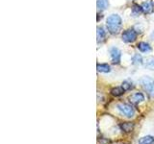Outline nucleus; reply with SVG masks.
<instances>
[{
  "label": "nucleus",
  "mask_w": 154,
  "mask_h": 144,
  "mask_svg": "<svg viewBox=\"0 0 154 144\" xmlns=\"http://www.w3.org/2000/svg\"><path fill=\"white\" fill-rule=\"evenodd\" d=\"M122 88L123 89L126 91V90H130L131 88H134V86H133V82L132 81H130V80H126V81H124L123 83H122Z\"/></svg>",
  "instance_id": "nucleus-18"
},
{
  "label": "nucleus",
  "mask_w": 154,
  "mask_h": 144,
  "mask_svg": "<svg viewBox=\"0 0 154 144\" xmlns=\"http://www.w3.org/2000/svg\"><path fill=\"white\" fill-rule=\"evenodd\" d=\"M97 71L102 72V73H108L111 71V67L107 64H97Z\"/></svg>",
  "instance_id": "nucleus-12"
},
{
  "label": "nucleus",
  "mask_w": 154,
  "mask_h": 144,
  "mask_svg": "<svg viewBox=\"0 0 154 144\" xmlns=\"http://www.w3.org/2000/svg\"><path fill=\"white\" fill-rule=\"evenodd\" d=\"M142 8H143V11L146 14H150L153 12L154 3L152 0H146V2H143L142 4Z\"/></svg>",
  "instance_id": "nucleus-7"
},
{
  "label": "nucleus",
  "mask_w": 154,
  "mask_h": 144,
  "mask_svg": "<svg viewBox=\"0 0 154 144\" xmlns=\"http://www.w3.org/2000/svg\"><path fill=\"white\" fill-rule=\"evenodd\" d=\"M124 89L122 86H117V88H114L112 90H111V93H112V95L114 96H120V95H122L124 93Z\"/></svg>",
  "instance_id": "nucleus-14"
},
{
  "label": "nucleus",
  "mask_w": 154,
  "mask_h": 144,
  "mask_svg": "<svg viewBox=\"0 0 154 144\" xmlns=\"http://www.w3.org/2000/svg\"><path fill=\"white\" fill-rule=\"evenodd\" d=\"M96 36H97V42H102L105 40L106 38V31L103 27H97V32H96Z\"/></svg>",
  "instance_id": "nucleus-8"
},
{
  "label": "nucleus",
  "mask_w": 154,
  "mask_h": 144,
  "mask_svg": "<svg viewBox=\"0 0 154 144\" xmlns=\"http://www.w3.org/2000/svg\"><path fill=\"white\" fill-rule=\"evenodd\" d=\"M143 88L146 91V92L150 95L154 96V80L149 76H143L140 80Z\"/></svg>",
  "instance_id": "nucleus-2"
},
{
  "label": "nucleus",
  "mask_w": 154,
  "mask_h": 144,
  "mask_svg": "<svg viewBox=\"0 0 154 144\" xmlns=\"http://www.w3.org/2000/svg\"><path fill=\"white\" fill-rule=\"evenodd\" d=\"M137 47H138V49L141 52H143V53H146V52L151 51L150 45H149L148 43H146V42H140L139 44L137 45Z\"/></svg>",
  "instance_id": "nucleus-9"
},
{
  "label": "nucleus",
  "mask_w": 154,
  "mask_h": 144,
  "mask_svg": "<svg viewBox=\"0 0 154 144\" xmlns=\"http://www.w3.org/2000/svg\"><path fill=\"white\" fill-rule=\"evenodd\" d=\"M122 40L124 42L131 43L134 42L137 38V33L134 29H127L122 33Z\"/></svg>",
  "instance_id": "nucleus-4"
},
{
  "label": "nucleus",
  "mask_w": 154,
  "mask_h": 144,
  "mask_svg": "<svg viewBox=\"0 0 154 144\" xmlns=\"http://www.w3.org/2000/svg\"><path fill=\"white\" fill-rule=\"evenodd\" d=\"M143 64L146 68L153 70L154 69V58L150 57V58H147L146 60V62H143Z\"/></svg>",
  "instance_id": "nucleus-16"
},
{
  "label": "nucleus",
  "mask_w": 154,
  "mask_h": 144,
  "mask_svg": "<svg viewBox=\"0 0 154 144\" xmlns=\"http://www.w3.org/2000/svg\"><path fill=\"white\" fill-rule=\"evenodd\" d=\"M106 25H107L108 31L112 34V35H117V34H119L120 30H122V20L119 14H113L107 18Z\"/></svg>",
  "instance_id": "nucleus-1"
},
{
  "label": "nucleus",
  "mask_w": 154,
  "mask_h": 144,
  "mask_svg": "<svg viewBox=\"0 0 154 144\" xmlns=\"http://www.w3.org/2000/svg\"><path fill=\"white\" fill-rule=\"evenodd\" d=\"M132 64L134 65H140V64H143V58L141 55L139 54H135L132 58Z\"/></svg>",
  "instance_id": "nucleus-13"
},
{
  "label": "nucleus",
  "mask_w": 154,
  "mask_h": 144,
  "mask_svg": "<svg viewBox=\"0 0 154 144\" xmlns=\"http://www.w3.org/2000/svg\"><path fill=\"white\" fill-rule=\"evenodd\" d=\"M117 107H118V110H119V112L122 115H124V116H126L128 118H131L134 116V113H135L134 109L130 105L119 103V104H118Z\"/></svg>",
  "instance_id": "nucleus-3"
},
{
  "label": "nucleus",
  "mask_w": 154,
  "mask_h": 144,
  "mask_svg": "<svg viewBox=\"0 0 154 144\" xmlns=\"http://www.w3.org/2000/svg\"><path fill=\"white\" fill-rule=\"evenodd\" d=\"M151 38H152V40H154V33L151 35Z\"/></svg>",
  "instance_id": "nucleus-19"
},
{
  "label": "nucleus",
  "mask_w": 154,
  "mask_h": 144,
  "mask_svg": "<svg viewBox=\"0 0 154 144\" xmlns=\"http://www.w3.org/2000/svg\"><path fill=\"white\" fill-rule=\"evenodd\" d=\"M143 100H144V96L141 92L134 93L129 96V102L133 105H138L140 103H142Z\"/></svg>",
  "instance_id": "nucleus-6"
},
{
  "label": "nucleus",
  "mask_w": 154,
  "mask_h": 144,
  "mask_svg": "<svg viewBox=\"0 0 154 144\" xmlns=\"http://www.w3.org/2000/svg\"><path fill=\"white\" fill-rule=\"evenodd\" d=\"M120 128L123 132L125 133H130L133 131L134 129V124L133 123H129V122H125V123H122L120 124Z\"/></svg>",
  "instance_id": "nucleus-10"
},
{
  "label": "nucleus",
  "mask_w": 154,
  "mask_h": 144,
  "mask_svg": "<svg viewBox=\"0 0 154 144\" xmlns=\"http://www.w3.org/2000/svg\"><path fill=\"white\" fill-rule=\"evenodd\" d=\"M110 55H111V60L112 62L115 64H119L120 58H122V52L117 47H112L110 49Z\"/></svg>",
  "instance_id": "nucleus-5"
},
{
  "label": "nucleus",
  "mask_w": 154,
  "mask_h": 144,
  "mask_svg": "<svg viewBox=\"0 0 154 144\" xmlns=\"http://www.w3.org/2000/svg\"><path fill=\"white\" fill-rule=\"evenodd\" d=\"M109 6V1L108 0H97V8L100 11L106 10Z\"/></svg>",
  "instance_id": "nucleus-15"
},
{
  "label": "nucleus",
  "mask_w": 154,
  "mask_h": 144,
  "mask_svg": "<svg viewBox=\"0 0 154 144\" xmlns=\"http://www.w3.org/2000/svg\"><path fill=\"white\" fill-rule=\"evenodd\" d=\"M142 12H143L142 6H139V5H137V4L133 5V7H132V14H133V16H138L139 14H142Z\"/></svg>",
  "instance_id": "nucleus-17"
},
{
  "label": "nucleus",
  "mask_w": 154,
  "mask_h": 144,
  "mask_svg": "<svg viewBox=\"0 0 154 144\" xmlns=\"http://www.w3.org/2000/svg\"><path fill=\"white\" fill-rule=\"evenodd\" d=\"M139 144H154V137L151 136H143L142 138H140Z\"/></svg>",
  "instance_id": "nucleus-11"
}]
</instances>
